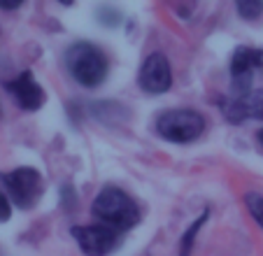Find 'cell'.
<instances>
[{
  "instance_id": "11",
  "label": "cell",
  "mask_w": 263,
  "mask_h": 256,
  "mask_svg": "<svg viewBox=\"0 0 263 256\" xmlns=\"http://www.w3.org/2000/svg\"><path fill=\"white\" fill-rule=\"evenodd\" d=\"M235 12L245 21H256L263 16V0H233Z\"/></svg>"
},
{
  "instance_id": "12",
  "label": "cell",
  "mask_w": 263,
  "mask_h": 256,
  "mask_svg": "<svg viewBox=\"0 0 263 256\" xmlns=\"http://www.w3.org/2000/svg\"><path fill=\"white\" fill-rule=\"evenodd\" d=\"M245 205H247L249 217L263 228V196L256 191H247L245 193Z\"/></svg>"
},
{
  "instance_id": "8",
  "label": "cell",
  "mask_w": 263,
  "mask_h": 256,
  "mask_svg": "<svg viewBox=\"0 0 263 256\" xmlns=\"http://www.w3.org/2000/svg\"><path fill=\"white\" fill-rule=\"evenodd\" d=\"M221 107L223 119L233 126L238 123H245L249 119H256V121H263V89L249 91L245 96H233V98H223L219 103Z\"/></svg>"
},
{
  "instance_id": "5",
  "label": "cell",
  "mask_w": 263,
  "mask_h": 256,
  "mask_svg": "<svg viewBox=\"0 0 263 256\" xmlns=\"http://www.w3.org/2000/svg\"><path fill=\"white\" fill-rule=\"evenodd\" d=\"M70 235L80 245V251L84 256H109L121 245V233L103 224L91 226H72Z\"/></svg>"
},
{
  "instance_id": "3",
  "label": "cell",
  "mask_w": 263,
  "mask_h": 256,
  "mask_svg": "<svg viewBox=\"0 0 263 256\" xmlns=\"http://www.w3.org/2000/svg\"><path fill=\"white\" fill-rule=\"evenodd\" d=\"M156 133L175 144L196 142L205 133V117L191 107H173L159 114L154 123Z\"/></svg>"
},
{
  "instance_id": "10",
  "label": "cell",
  "mask_w": 263,
  "mask_h": 256,
  "mask_svg": "<svg viewBox=\"0 0 263 256\" xmlns=\"http://www.w3.org/2000/svg\"><path fill=\"white\" fill-rule=\"evenodd\" d=\"M208 217H210V212L205 210L203 214H200L198 219H196L194 224H191L186 231H184L182 235V242H179V256H191V249H194V242H196V235L200 233V228L208 224Z\"/></svg>"
},
{
  "instance_id": "9",
  "label": "cell",
  "mask_w": 263,
  "mask_h": 256,
  "mask_svg": "<svg viewBox=\"0 0 263 256\" xmlns=\"http://www.w3.org/2000/svg\"><path fill=\"white\" fill-rule=\"evenodd\" d=\"M5 89H7V94L12 96V100H14L21 109H26V112L40 109L47 100L45 89L37 84V79L33 77L30 70H24V72L16 75L14 79H10V82L5 84Z\"/></svg>"
},
{
  "instance_id": "15",
  "label": "cell",
  "mask_w": 263,
  "mask_h": 256,
  "mask_svg": "<svg viewBox=\"0 0 263 256\" xmlns=\"http://www.w3.org/2000/svg\"><path fill=\"white\" fill-rule=\"evenodd\" d=\"M12 217V200L5 191H0V222H7Z\"/></svg>"
},
{
  "instance_id": "2",
  "label": "cell",
  "mask_w": 263,
  "mask_h": 256,
  "mask_svg": "<svg viewBox=\"0 0 263 256\" xmlns=\"http://www.w3.org/2000/svg\"><path fill=\"white\" fill-rule=\"evenodd\" d=\"M65 70L74 82L84 89H98L109 75V59L98 45L93 42H72L63 54Z\"/></svg>"
},
{
  "instance_id": "18",
  "label": "cell",
  "mask_w": 263,
  "mask_h": 256,
  "mask_svg": "<svg viewBox=\"0 0 263 256\" xmlns=\"http://www.w3.org/2000/svg\"><path fill=\"white\" fill-rule=\"evenodd\" d=\"M59 3H61V5H72L74 0H59Z\"/></svg>"
},
{
  "instance_id": "7",
  "label": "cell",
  "mask_w": 263,
  "mask_h": 256,
  "mask_svg": "<svg viewBox=\"0 0 263 256\" xmlns=\"http://www.w3.org/2000/svg\"><path fill=\"white\" fill-rule=\"evenodd\" d=\"M263 68V49L238 47L231 56V77H233V94L245 96L252 91L254 70Z\"/></svg>"
},
{
  "instance_id": "16",
  "label": "cell",
  "mask_w": 263,
  "mask_h": 256,
  "mask_svg": "<svg viewBox=\"0 0 263 256\" xmlns=\"http://www.w3.org/2000/svg\"><path fill=\"white\" fill-rule=\"evenodd\" d=\"M21 5H24V0H0V10H5V12H12Z\"/></svg>"
},
{
  "instance_id": "6",
  "label": "cell",
  "mask_w": 263,
  "mask_h": 256,
  "mask_svg": "<svg viewBox=\"0 0 263 256\" xmlns=\"http://www.w3.org/2000/svg\"><path fill=\"white\" fill-rule=\"evenodd\" d=\"M138 86L149 96L168 94L173 86V68L163 51H152L142 61L138 72Z\"/></svg>"
},
{
  "instance_id": "17",
  "label": "cell",
  "mask_w": 263,
  "mask_h": 256,
  "mask_svg": "<svg viewBox=\"0 0 263 256\" xmlns=\"http://www.w3.org/2000/svg\"><path fill=\"white\" fill-rule=\"evenodd\" d=\"M256 147H258V152H263V128L256 133Z\"/></svg>"
},
{
  "instance_id": "13",
  "label": "cell",
  "mask_w": 263,
  "mask_h": 256,
  "mask_svg": "<svg viewBox=\"0 0 263 256\" xmlns=\"http://www.w3.org/2000/svg\"><path fill=\"white\" fill-rule=\"evenodd\" d=\"M98 19H100V24L109 28V26H119L121 14L117 10H112V7H100V10H98Z\"/></svg>"
},
{
  "instance_id": "4",
  "label": "cell",
  "mask_w": 263,
  "mask_h": 256,
  "mask_svg": "<svg viewBox=\"0 0 263 256\" xmlns=\"http://www.w3.org/2000/svg\"><path fill=\"white\" fill-rule=\"evenodd\" d=\"M0 182L5 187L10 200L19 210L33 207L42 193V175L40 170H35L30 166H21V168H14L7 175H0Z\"/></svg>"
},
{
  "instance_id": "14",
  "label": "cell",
  "mask_w": 263,
  "mask_h": 256,
  "mask_svg": "<svg viewBox=\"0 0 263 256\" xmlns=\"http://www.w3.org/2000/svg\"><path fill=\"white\" fill-rule=\"evenodd\" d=\"M61 200H63L65 210H70V207L77 205V193H74V189L70 187V184H65V187L61 189Z\"/></svg>"
},
{
  "instance_id": "1",
  "label": "cell",
  "mask_w": 263,
  "mask_h": 256,
  "mask_svg": "<svg viewBox=\"0 0 263 256\" xmlns=\"http://www.w3.org/2000/svg\"><path fill=\"white\" fill-rule=\"evenodd\" d=\"M91 214L98 219V224L115 228L119 233H126L130 228H135L142 222V212L140 205L119 187H103L98 191V196L91 203Z\"/></svg>"
}]
</instances>
